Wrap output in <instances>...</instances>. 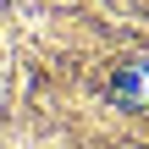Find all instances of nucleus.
I'll use <instances>...</instances> for the list:
<instances>
[{"label":"nucleus","instance_id":"f257e3e1","mask_svg":"<svg viewBox=\"0 0 149 149\" xmlns=\"http://www.w3.org/2000/svg\"><path fill=\"white\" fill-rule=\"evenodd\" d=\"M111 94H116V105H133V111H149V66H144V61L122 66V72H116V83H111Z\"/></svg>","mask_w":149,"mask_h":149}]
</instances>
